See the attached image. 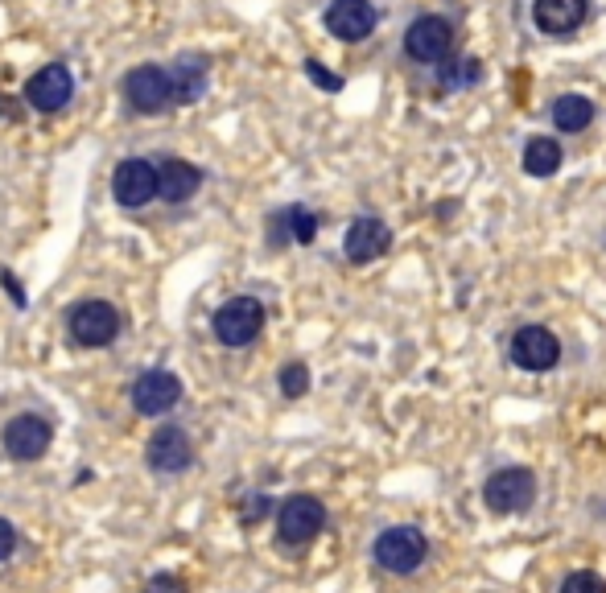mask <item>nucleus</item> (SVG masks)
Here are the masks:
<instances>
[{"label":"nucleus","instance_id":"23","mask_svg":"<svg viewBox=\"0 0 606 593\" xmlns=\"http://www.w3.org/2000/svg\"><path fill=\"white\" fill-rule=\"evenodd\" d=\"M557 593H606V585H602V577H598V573L578 569V573H569V577L561 581V589H557Z\"/></svg>","mask_w":606,"mask_h":593},{"label":"nucleus","instance_id":"16","mask_svg":"<svg viewBox=\"0 0 606 593\" xmlns=\"http://www.w3.org/2000/svg\"><path fill=\"white\" fill-rule=\"evenodd\" d=\"M388 243H392L388 223H384V219H372V215H363V219H355V223L347 227V235H343V252H347L351 264H372L376 256L388 252Z\"/></svg>","mask_w":606,"mask_h":593},{"label":"nucleus","instance_id":"20","mask_svg":"<svg viewBox=\"0 0 606 593\" xmlns=\"http://www.w3.org/2000/svg\"><path fill=\"white\" fill-rule=\"evenodd\" d=\"M565 153L561 145L553 141V136H532V141L524 145V169L532 173V178H553V173L561 169Z\"/></svg>","mask_w":606,"mask_h":593},{"label":"nucleus","instance_id":"24","mask_svg":"<svg viewBox=\"0 0 606 593\" xmlns=\"http://www.w3.org/2000/svg\"><path fill=\"white\" fill-rule=\"evenodd\" d=\"M306 75H310V79H314L322 91H339V87H343V79H339V75H330L318 58H310V62H306Z\"/></svg>","mask_w":606,"mask_h":593},{"label":"nucleus","instance_id":"7","mask_svg":"<svg viewBox=\"0 0 606 593\" xmlns=\"http://www.w3.org/2000/svg\"><path fill=\"white\" fill-rule=\"evenodd\" d=\"M50 441H54L50 421H42V416H33V412H21L5 425V453L13 462H38L50 449Z\"/></svg>","mask_w":606,"mask_h":593},{"label":"nucleus","instance_id":"12","mask_svg":"<svg viewBox=\"0 0 606 593\" xmlns=\"http://www.w3.org/2000/svg\"><path fill=\"white\" fill-rule=\"evenodd\" d=\"M145 462H149L157 474H182V470H190V462H194V445H190L186 429H178V425L157 429V433L149 437Z\"/></svg>","mask_w":606,"mask_h":593},{"label":"nucleus","instance_id":"18","mask_svg":"<svg viewBox=\"0 0 606 593\" xmlns=\"http://www.w3.org/2000/svg\"><path fill=\"white\" fill-rule=\"evenodd\" d=\"M165 75H170V99L174 103H198L202 91H207V58L182 54Z\"/></svg>","mask_w":606,"mask_h":593},{"label":"nucleus","instance_id":"5","mask_svg":"<svg viewBox=\"0 0 606 593\" xmlns=\"http://www.w3.org/2000/svg\"><path fill=\"white\" fill-rule=\"evenodd\" d=\"M450 46H454V25L437 13H425L404 29V54L413 62H442Z\"/></svg>","mask_w":606,"mask_h":593},{"label":"nucleus","instance_id":"25","mask_svg":"<svg viewBox=\"0 0 606 593\" xmlns=\"http://www.w3.org/2000/svg\"><path fill=\"white\" fill-rule=\"evenodd\" d=\"M145 593H186V585H182V577H170V573H157L149 585H145Z\"/></svg>","mask_w":606,"mask_h":593},{"label":"nucleus","instance_id":"13","mask_svg":"<svg viewBox=\"0 0 606 593\" xmlns=\"http://www.w3.org/2000/svg\"><path fill=\"white\" fill-rule=\"evenodd\" d=\"M590 17V0H532V25L545 38H569Z\"/></svg>","mask_w":606,"mask_h":593},{"label":"nucleus","instance_id":"8","mask_svg":"<svg viewBox=\"0 0 606 593\" xmlns=\"http://www.w3.org/2000/svg\"><path fill=\"white\" fill-rule=\"evenodd\" d=\"M561 359V342L549 326H520L512 338V363L524 371H553Z\"/></svg>","mask_w":606,"mask_h":593},{"label":"nucleus","instance_id":"15","mask_svg":"<svg viewBox=\"0 0 606 593\" xmlns=\"http://www.w3.org/2000/svg\"><path fill=\"white\" fill-rule=\"evenodd\" d=\"M326 29L339 42H363L376 29V5L372 0H334L326 9Z\"/></svg>","mask_w":606,"mask_h":593},{"label":"nucleus","instance_id":"4","mask_svg":"<svg viewBox=\"0 0 606 593\" xmlns=\"http://www.w3.org/2000/svg\"><path fill=\"white\" fill-rule=\"evenodd\" d=\"M322 528H326V507H322L314 495H293V499H285L281 511H277V536H281V544H289V548L310 544Z\"/></svg>","mask_w":606,"mask_h":593},{"label":"nucleus","instance_id":"27","mask_svg":"<svg viewBox=\"0 0 606 593\" xmlns=\"http://www.w3.org/2000/svg\"><path fill=\"white\" fill-rule=\"evenodd\" d=\"M462 66H466V71H462V83H475V79H479V62L470 58V62H462ZM442 83H458L454 71H442Z\"/></svg>","mask_w":606,"mask_h":593},{"label":"nucleus","instance_id":"28","mask_svg":"<svg viewBox=\"0 0 606 593\" xmlns=\"http://www.w3.org/2000/svg\"><path fill=\"white\" fill-rule=\"evenodd\" d=\"M264 507H268V503H264V495H252V503H248L244 519H260V515H264Z\"/></svg>","mask_w":606,"mask_h":593},{"label":"nucleus","instance_id":"17","mask_svg":"<svg viewBox=\"0 0 606 593\" xmlns=\"http://www.w3.org/2000/svg\"><path fill=\"white\" fill-rule=\"evenodd\" d=\"M198 186H202L198 165H190L182 157L161 161V169H157V198H165V202H190L198 194Z\"/></svg>","mask_w":606,"mask_h":593},{"label":"nucleus","instance_id":"26","mask_svg":"<svg viewBox=\"0 0 606 593\" xmlns=\"http://www.w3.org/2000/svg\"><path fill=\"white\" fill-rule=\"evenodd\" d=\"M13 548H17V528L9 519H0V561H9Z\"/></svg>","mask_w":606,"mask_h":593},{"label":"nucleus","instance_id":"6","mask_svg":"<svg viewBox=\"0 0 606 593\" xmlns=\"http://www.w3.org/2000/svg\"><path fill=\"white\" fill-rule=\"evenodd\" d=\"M120 334V313L108 301H83L71 313V338L79 346H108Z\"/></svg>","mask_w":606,"mask_h":593},{"label":"nucleus","instance_id":"9","mask_svg":"<svg viewBox=\"0 0 606 593\" xmlns=\"http://www.w3.org/2000/svg\"><path fill=\"white\" fill-rule=\"evenodd\" d=\"M124 95L137 112L157 116V112L170 108V75H165L161 66H137V71L124 75Z\"/></svg>","mask_w":606,"mask_h":593},{"label":"nucleus","instance_id":"3","mask_svg":"<svg viewBox=\"0 0 606 593\" xmlns=\"http://www.w3.org/2000/svg\"><path fill=\"white\" fill-rule=\"evenodd\" d=\"M264 330V305L256 297H231L215 313V338L223 346H252Z\"/></svg>","mask_w":606,"mask_h":593},{"label":"nucleus","instance_id":"11","mask_svg":"<svg viewBox=\"0 0 606 593\" xmlns=\"http://www.w3.org/2000/svg\"><path fill=\"white\" fill-rule=\"evenodd\" d=\"M182 400V379L170 371H145L132 383V408L141 416H165Z\"/></svg>","mask_w":606,"mask_h":593},{"label":"nucleus","instance_id":"14","mask_svg":"<svg viewBox=\"0 0 606 593\" xmlns=\"http://www.w3.org/2000/svg\"><path fill=\"white\" fill-rule=\"evenodd\" d=\"M71 95H75V79H71V71H66L62 62L42 66V71L25 83L29 108H38V112H58V108H66V99H71Z\"/></svg>","mask_w":606,"mask_h":593},{"label":"nucleus","instance_id":"21","mask_svg":"<svg viewBox=\"0 0 606 593\" xmlns=\"http://www.w3.org/2000/svg\"><path fill=\"white\" fill-rule=\"evenodd\" d=\"M281 219H285L289 243H314V235H318V215L314 211H306V206H285Z\"/></svg>","mask_w":606,"mask_h":593},{"label":"nucleus","instance_id":"1","mask_svg":"<svg viewBox=\"0 0 606 593\" xmlns=\"http://www.w3.org/2000/svg\"><path fill=\"white\" fill-rule=\"evenodd\" d=\"M425 556H429V540L421 528H413V523H400V528H388L380 532L376 540V565L396 573V577H409L425 565Z\"/></svg>","mask_w":606,"mask_h":593},{"label":"nucleus","instance_id":"22","mask_svg":"<svg viewBox=\"0 0 606 593\" xmlns=\"http://www.w3.org/2000/svg\"><path fill=\"white\" fill-rule=\"evenodd\" d=\"M310 392V367L306 363H285L281 367V396L297 400V396H306Z\"/></svg>","mask_w":606,"mask_h":593},{"label":"nucleus","instance_id":"2","mask_svg":"<svg viewBox=\"0 0 606 593\" xmlns=\"http://www.w3.org/2000/svg\"><path fill=\"white\" fill-rule=\"evenodd\" d=\"M483 503L495 515H520V511H528L536 503V478H532V470L508 466V470L491 474L487 486H483Z\"/></svg>","mask_w":606,"mask_h":593},{"label":"nucleus","instance_id":"10","mask_svg":"<svg viewBox=\"0 0 606 593\" xmlns=\"http://www.w3.org/2000/svg\"><path fill=\"white\" fill-rule=\"evenodd\" d=\"M112 194L120 206H149L157 198V165H149L141 157L120 161L112 173Z\"/></svg>","mask_w":606,"mask_h":593},{"label":"nucleus","instance_id":"19","mask_svg":"<svg viewBox=\"0 0 606 593\" xmlns=\"http://www.w3.org/2000/svg\"><path fill=\"white\" fill-rule=\"evenodd\" d=\"M590 120H594V103L586 95H578V91H569V95H561L553 103V128L557 132H586Z\"/></svg>","mask_w":606,"mask_h":593}]
</instances>
